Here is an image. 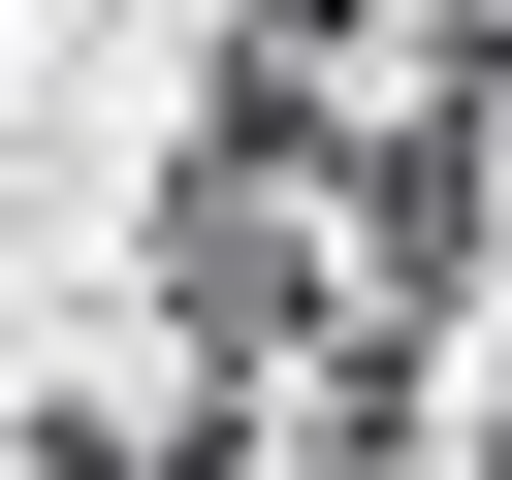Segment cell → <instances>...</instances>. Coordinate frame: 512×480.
Returning a JSON list of instances; mask_svg holds the SVG:
<instances>
[{"label":"cell","mask_w":512,"mask_h":480,"mask_svg":"<svg viewBox=\"0 0 512 480\" xmlns=\"http://www.w3.org/2000/svg\"><path fill=\"white\" fill-rule=\"evenodd\" d=\"M480 480H512V384H480Z\"/></svg>","instance_id":"cell-1"}]
</instances>
